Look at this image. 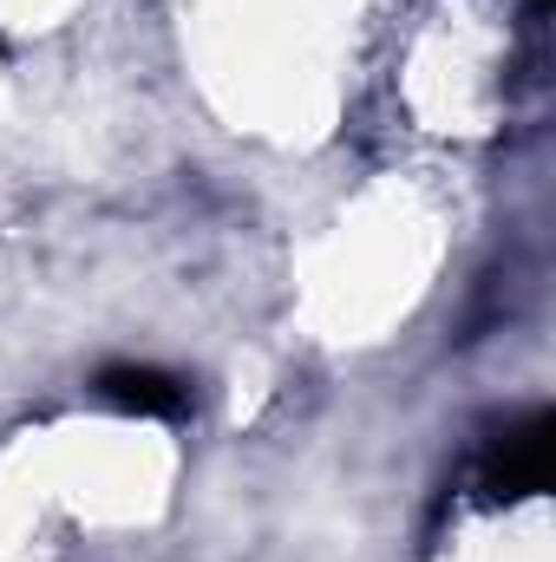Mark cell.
<instances>
[{
	"label": "cell",
	"mask_w": 556,
	"mask_h": 562,
	"mask_svg": "<svg viewBox=\"0 0 556 562\" xmlns=\"http://www.w3.org/2000/svg\"><path fill=\"white\" fill-rule=\"evenodd\" d=\"M119 393H125L132 406H177L170 380H157V373H125V380H119Z\"/></svg>",
	"instance_id": "6da1fadb"
}]
</instances>
